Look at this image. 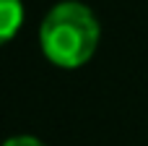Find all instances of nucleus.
<instances>
[{"mask_svg":"<svg viewBox=\"0 0 148 146\" xmlns=\"http://www.w3.org/2000/svg\"><path fill=\"white\" fill-rule=\"evenodd\" d=\"M3 146H44L39 138H31V136H13V138H8Z\"/></svg>","mask_w":148,"mask_h":146,"instance_id":"3","label":"nucleus"},{"mask_svg":"<svg viewBox=\"0 0 148 146\" xmlns=\"http://www.w3.org/2000/svg\"><path fill=\"white\" fill-rule=\"evenodd\" d=\"M39 42L57 68H81L96 52L99 21L83 3H60L44 16Z\"/></svg>","mask_w":148,"mask_h":146,"instance_id":"1","label":"nucleus"},{"mask_svg":"<svg viewBox=\"0 0 148 146\" xmlns=\"http://www.w3.org/2000/svg\"><path fill=\"white\" fill-rule=\"evenodd\" d=\"M23 24V5L21 0H0V44L13 39V34Z\"/></svg>","mask_w":148,"mask_h":146,"instance_id":"2","label":"nucleus"}]
</instances>
